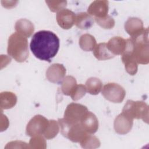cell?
I'll return each instance as SVG.
<instances>
[{
	"label": "cell",
	"mask_w": 149,
	"mask_h": 149,
	"mask_svg": "<svg viewBox=\"0 0 149 149\" xmlns=\"http://www.w3.org/2000/svg\"><path fill=\"white\" fill-rule=\"evenodd\" d=\"M88 13L95 17L102 18L107 16L108 12V1L97 0L93 2L88 8Z\"/></svg>",
	"instance_id": "11"
},
{
	"label": "cell",
	"mask_w": 149,
	"mask_h": 149,
	"mask_svg": "<svg viewBox=\"0 0 149 149\" xmlns=\"http://www.w3.org/2000/svg\"><path fill=\"white\" fill-rule=\"evenodd\" d=\"M95 20L101 27L105 29H111L115 26V20L110 16H106L104 17H95Z\"/></svg>",
	"instance_id": "25"
},
{
	"label": "cell",
	"mask_w": 149,
	"mask_h": 149,
	"mask_svg": "<svg viewBox=\"0 0 149 149\" xmlns=\"http://www.w3.org/2000/svg\"><path fill=\"white\" fill-rule=\"evenodd\" d=\"M45 2L50 10L53 12L60 11L66 7L67 5L66 1H46Z\"/></svg>",
	"instance_id": "26"
},
{
	"label": "cell",
	"mask_w": 149,
	"mask_h": 149,
	"mask_svg": "<svg viewBox=\"0 0 149 149\" xmlns=\"http://www.w3.org/2000/svg\"><path fill=\"white\" fill-rule=\"evenodd\" d=\"M122 61L125 64L126 72L130 75H134L138 69L137 63L133 56L129 53L124 52L122 54Z\"/></svg>",
	"instance_id": "18"
},
{
	"label": "cell",
	"mask_w": 149,
	"mask_h": 149,
	"mask_svg": "<svg viewBox=\"0 0 149 149\" xmlns=\"http://www.w3.org/2000/svg\"><path fill=\"white\" fill-rule=\"evenodd\" d=\"M30 49L38 59L50 62L59 48V39L51 31L41 30L36 33L31 40Z\"/></svg>",
	"instance_id": "1"
},
{
	"label": "cell",
	"mask_w": 149,
	"mask_h": 149,
	"mask_svg": "<svg viewBox=\"0 0 149 149\" xmlns=\"http://www.w3.org/2000/svg\"><path fill=\"white\" fill-rule=\"evenodd\" d=\"M62 134L73 142L81 143L90 134L80 122H74L65 118L58 119Z\"/></svg>",
	"instance_id": "3"
},
{
	"label": "cell",
	"mask_w": 149,
	"mask_h": 149,
	"mask_svg": "<svg viewBox=\"0 0 149 149\" xmlns=\"http://www.w3.org/2000/svg\"><path fill=\"white\" fill-rule=\"evenodd\" d=\"M80 48L86 51H93L97 45L95 38L88 34H84L80 36L79 42Z\"/></svg>",
	"instance_id": "19"
},
{
	"label": "cell",
	"mask_w": 149,
	"mask_h": 149,
	"mask_svg": "<svg viewBox=\"0 0 149 149\" xmlns=\"http://www.w3.org/2000/svg\"><path fill=\"white\" fill-rule=\"evenodd\" d=\"M86 91L87 90L85 86L83 84H79L77 85L74 91L70 96L73 100L77 101L82 98L86 94Z\"/></svg>",
	"instance_id": "28"
},
{
	"label": "cell",
	"mask_w": 149,
	"mask_h": 149,
	"mask_svg": "<svg viewBox=\"0 0 149 149\" xmlns=\"http://www.w3.org/2000/svg\"><path fill=\"white\" fill-rule=\"evenodd\" d=\"M66 73V69L62 64L54 63L51 65L46 71V77L54 83H62Z\"/></svg>",
	"instance_id": "8"
},
{
	"label": "cell",
	"mask_w": 149,
	"mask_h": 149,
	"mask_svg": "<svg viewBox=\"0 0 149 149\" xmlns=\"http://www.w3.org/2000/svg\"><path fill=\"white\" fill-rule=\"evenodd\" d=\"M48 123L49 120L43 116L36 115L29 121L26 126V134L31 137L44 134Z\"/></svg>",
	"instance_id": "6"
},
{
	"label": "cell",
	"mask_w": 149,
	"mask_h": 149,
	"mask_svg": "<svg viewBox=\"0 0 149 149\" xmlns=\"http://www.w3.org/2000/svg\"><path fill=\"white\" fill-rule=\"evenodd\" d=\"M59 130V126L58 123L54 120H49L48 125L43 135L46 139H51L57 135Z\"/></svg>",
	"instance_id": "23"
},
{
	"label": "cell",
	"mask_w": 149,
	"mask_h": 149,
	"mask_svg": "<svg viewBox=\"0 0 149 149\" xmlns=\"http://www.w3.org/2000/svg\"><path fill=\"white\" fill-rule=\"evenodd\" d=\"M85 86L87 91L89 94L97 95L102 88V83L98 78L92 77L87 79Z\"/></svg>",
	"instance_id": "22"
},
{
	"label": "cell",
	"mask_w": 149,
	"mask_h": 149,
	"mask_svg": "<svg viewBox=\"0 0 149 149\" xmlns=\"http://www.w3.org/2000/svg\"><path fill=\"white\" fill-rule=\"evenodd\" d=\"M102 89V95L104 98L113 103L122 102L126 95L125 89L119 84L115 83H107Z\"/></svg>",
	"instance_id": "5"
},
{
	"label": "cell",
	"mask_w": 149,
	"mask_h": 149,
	"mask_svg": "<svg viewBox=\"0 0 149 149\" xmlns=\"http://www.w3.org/2000/svg\"><path fill=\"white\" fill-rule=\"evenodd\" d=\"M125 29L131 37H133L141 33L144 28L141 20L137 17H131L125 22Z\"/></svg>",
	"instance_id": "13"
},
{
	"label": "cell",
	"mask_w": 149,
	"mask_h": 149,
	"mask_svg": "<svg viewBox=\"0 0 149 149\" xmlns=\"http://www.w3.org/2000/svg\"><path fill=\"white\" fill-rule=\"evenodd\" d=\"M133 123V119L122 112L115 119L114 129L116 133L125 134L130 131Z\"/></svg>",
	"instance_id": "10"
},
{
	"label": "cell",
	"mask_w": 149,
	"mask_h": 149,
	"mask_svg": "<svg viewBox=\"0 0 149 149\" xmlns=\"http://www.w3.org/2000/svg\"><path fill=\"white\" fill-rule=\"evenodd\" d=\"M17 102L16 95L12 92L1 93V107L2 109H9L15 105Z\"/></svg>",
	"instance_id": "20"
},
{
	"label": "cell",
	"mask_w": 149,
	"mask_h": 149,
	"mask_svg": "<svg viewBox=\"0 0 149 149\" xmlns=\"http://www.w3.org/2000/svg\"><path fill=\"white\" fill-rule=\"evenodd\" d=\"M29 144L31 148H45L46 147L45 140L41 136H33V137L30 139Z\"/></svg>",
	"instance_id": "27"
},
{
	"label": "cell",
	"mask_w": 149,
	"mask_h": 149,
	"mask_svg": "<svg viewBox=\"0 0 149 149\" xmlns=\"http://www.w3.org/2000/svg\"><path fill=\"white\" fill-rule=\"evenodd\" d=\"M56 18L58 24L61 28L69 29L74 24L76 15L69 9H63L58 12Z\"/></svg>",
	"instance_id": "9"
},
{
	"label": "cell",
	"mask_w": 149,
	"mask_h": 149,
	"mask_svg": "<svg viewBox=\"0 0 149 149\" xmlns=\"http://www.w3.org/2000/svg\"><path fill=\"white\" fill-rule=\"evenodd\" d=\"M88 112L86 106L77 103H70L65 111L64 118L74 122H80Z\"/></svg>",
	"instance_id": "7"
},
{
	"label": "cell",
	"mask_w": 149,
	"mask_h": 149,
	"mask_svg": "<svg viewBox=\"0 0 149 149\" xmlns=\"http://www.w3.org/2000/svg\"><path fill=\"white\" fill-rule=\"evenodd\" d=\"M126 44V40L121 37H114L108 41L107 46L113 55H122L125 51Z\"/></svg>",
	"instance_id": "12"
},
{
	"label": "cell",
	"mask_w": 149,
	"mask_h": 149,
	"mask_svg": "<svg viewBox=\"0 0 149 149\" xmlns=\"http://www.w3.org/2000/svg\"><path fill=\"white\" fill-rule=\"evenodd\" d=\"M77 82L74 77L72 76L65 77L61 83V90L66 95H70L77 86Z\"/></svg>",
	"instance_id": "21"
},
{
	"label": "cell",
	"mask_w": 149,
	"mask_h": 149,
	"mask_svg": "<svg viewBox=\"0 0 149 149\" xmlns=\"http://www.w3.org/2000/svg\"><path fill=\"white\" fill-rule=\"evenodd\" d=\"M7 52L17 62L25 61L29 56L27 38L17 32L11 34L8 39Z\"/></svg>",
	"instance_id": "2"
},
{
	"label": "cell",
	"mask_w": 149,
	"mask_h": 149,
	"mask_svg": "<svg viewBox=\"0 0 149 149\" xmlns=\"http://www.w3.org/2000/svg\"><path fill=\"white\" fill-rule=\"evenodd\" d=\"M16 32L25 37H30L34 32V25L30 20L26 19L18 20L15 24Z\"/></svg>",
	"instance_id": "15"
},
{
	"label": "cell",
	"mask_w": 149,
	"mask_h": 149,
	"mask_svg": "<svg viewBox=\"0 0 149 149\" xmlns=\"http://www.w3.org/2000/svg\"><path fill=\"white\" fill-rule=\"evenodd\" d=\"M93 54L95 57L100 61L109 59L115 56L109 51L107 46V43L105 42L97 44L93 50Z\"/></svg>",
	"instance_id": "17"
},
{
	"label": "cell",
	"mask_w": 149,
	"mask_h": 149,
	"mask_svg": "<svg viewBox=\"0 0 149 149\" xmlns=\"http://www.w3.org/2000/svg\"><path fill=\"white\" fill-rule=\"evenodd\" d=\"M122 113L132 119H141L144 122L148 121V107L143 101L127 100L125 104Z\"/></svg>",
	"instance_id": "4"
},
{
	"label": "cell",
	"mask_w": 149,
	"mask_h": 149,
	"mask_svg": "<svg viewBox=\"0 0 149 149\" xmlns=\"http://www.w3.org/2000/svg\"><path fill=\"white\" fill-rule=\"evenodd\" d=\"M80 144L83 148H93L98 147L100 145V142L95 136L88 134L86 139L80 143Z\"/></svg>",
	"instance_id": "24"
},
{
	"label": "cell",
	"mask_w": 149,
	"mask_h": 149,
	"mask_svg": "<svg viewBox=\"0 0 149 149\" xmlns=\"http://www.w3.org/2000/svg\"><path fill=\"white\" fill-rule=\"evenodd\" d=\"M80 123L87 132L89 134H94L98 130V119L96 116L91 112L88 111Z\"/></svg>",
	"instance_id": "14"
},
{
	"label": "cell",
	"mask_w": 149,
	"mask_h": 149,
	"mask_svg": "<svg viewBox=\"0 0 149 149\" xmlns=\"http://www.w3.org/2000/svg\"><path fill=\"white\" fill-rule=\"evenodd\" d=\"M74 24L79 29L86 30L93 26L94 24V20L88 13L80 12L76 15Z\"/></svg>",
	"instance_id": "16"
}]
</instances>
